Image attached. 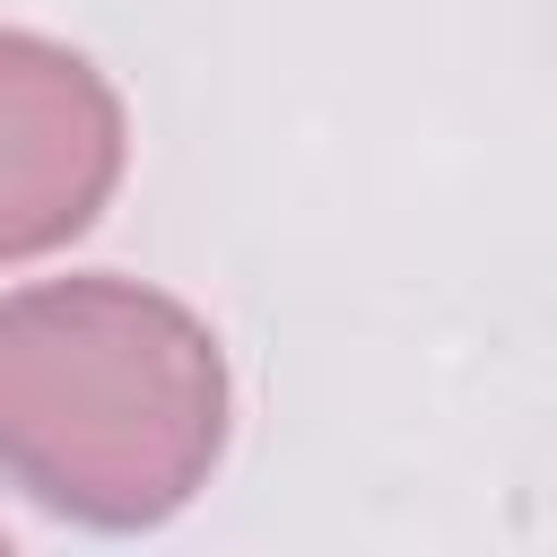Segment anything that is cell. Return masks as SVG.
<instances>
[{"label": "cell", "instance_id": "6da1fadb", "mask_svg": "<svg viewBox=\"0 0 557 557\" xmlns=\"http://www.w3.org/2000/svg\"><path fill=\"white\" fill-rule=\"evenodd\" d=\"M226 366L209 331L122 278L0 305V479L78 522H165L218 461Z\"/></svg>", "mask_w": 557, "mask_h": 557}, {"label": "cell", "instance_id": "7a4b0ae2", "mask_svg": "<svg viewBox=\"0 0 557 557\" xmlns=\"http://www.w3.org/2000/svg\"><path fill=\"white\" fill-rule=\"evenodd\" d=\"M122 174V104L113 87L44 44L0 35V261L78 235Z\"/></svg>", "mask_w": 557, "mask_h": 557}]
</instances>
